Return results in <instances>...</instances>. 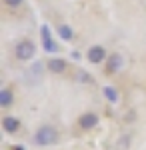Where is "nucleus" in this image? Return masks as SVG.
Returning a JSON list of instances; mask_svg holds the SVG:
<instances>
[{"label":"nucleus","instance_id":"2","mask_svg":"<svg viewBox=\"0 0 146 150\" xmlns=\"http://www.w3.org/2000/svg\"><path fill=\"white\" fill-rule=\"evenodd\" d=\"M14 54H16L18 60H22V62L32 60L34 54H36V46H34L30 40H20V42L16 44V48H14Z\"/></svg>","mask_w":146,"mask_h":150},{"label":"nucleus","instance_id":"4","mask_svg":"<svg viewBox=\"0 0 146 150\" xmlns=\"http://www.w3.org/2000/svg\"><path fill=\"white\" fill-rule=\"evenodd\" d=\"M40 36H42V46H44L46 52H58V44L54 42L52 32H50V28H48L46 24L40 28Z\"/></svg>","mask_w":146,"mask_h":150},{"label":"nucleus","instance_id":"9","mask_svg":"<svg viewBox=\"0 0 146 150\" xmlns=\"http://www.w3.org/2000/svg\"><path fill=\"white\" fill-rule=\"evenodd\" d=\"M12 102H14V92L10 88H2L0 90V106L8 108V106H12Z\"/></svg>","mask_w":146,"mask_h":150},{"label":"nucleus","instance_id":"6","mask_svg":"<svg viewBox=\"0 0 146 150\" xmlns=\"http://www.w3.org/2000/svg\"><path fill=\"white\" fill-rule=\"evenodd\" d=\"M2 130H4L6 134H16V132L20 130V120H18L16 116H12V114L4 116V118H2Z\"/></svg>","mask_w":146,"mask_h":150},{"label":"nucleus","instance_id":"13","mask_svg":"<svg viewBox=\"0 0 146 150\" xmlns=\"http://www.w3.org/2000/svg\"><path fill=\"white\" fill-rule=\"evenodd\" d=\"M10 150H24V146H12Z\"/></svg>","mask_w":146,"mask_h":150},{"label":"nucleus","instance_id":"7","mask_svg":"<svg viewBox=\"0 0 146 150\" xmlns=\"http://www.w3.org/2000/svg\"><path fill=\"white\" fill-rule=\"evenodd\" d=\"M96 124H98V114H94V112H84L78 118V126L82 130H92V128H96Z\"/></svg>","mask_w":146,"mask_h":150},{"label":"nucleus","instance_id":"5","mask_svg":"<svg viewBox=\"0 0 146 150\" xmlns=\"http://www.w3.org/2000/svg\"><path fill=\"white\" fill-rule=\"evenodd\" d=\"M86 58H88L90 64H100V62H104L108 58V54H106V50L102 46H90L88 52H86Z\"/></svg>","mask_w":146,"mask_h":150},{"label":"nucleus","instance_id":"1","mask_svg":"<svg viewBox=\"0 0 146 150\" xmlns=\"http://www.w3.org/2000/svg\"><path fill=\"white\" fill-rule=\"evenodd\" d=\"M58 140V130L54 126H40L36 130V134H34V142L38 144V146H52V144H56Z\"/></svg>","mask_w":146,"mask_h":150},{"label":"nucleus","instance_id":"8","mask_svg":"<svg viewBox=\"0 0 146 150\" xmlns=\"http://www.w3.org/2000/svg\"><path fill=\"white\" fill-rule=\"evenodd\" d=\"M46 68H48V72H52V74H62V72H66L68 62L64 58H50L48 64H46Z\"/></svg>","mask_w":146,"mask_h":150},{"label":"nucleus","instance_id":"11","mask_svg":"<svg viewBox=\"0 0 146 150\" xmlns=\"http://www.w3.org/2000/svg\"><path fill=\"white\" fill-rule=\"evenodd\" d=\"M104 98L108 100V102H118V98H120V94H118V90L114 88V86H104Z\"/></svg>","mask_w":146,"mask_h":150},{"label":"nucleus","instance_id":"3","mask_svg":"<svg viewBox=\"0 0 146 150\" xmlns=\"http://www.w3.org/2000/svg\"><path fill=\"white\" fill-rule=\"evenodd\" d=\"M122 66H124L122 54H118V52L108 54V58H106V74H116V72H120Z\"/></svg>","mask_w":146,"mask_h":150},{"label":"nucleus","instance_id":"10","mask_svg":"<svg viewBox=\"0 0 146 150\" xmlns=\"http://www.w3.org/2000/svg\"><path fill=\"white\" fill-rule=\"evenodd\" d=\"M56 32H58V36H60L64 42H70V40L74 38V32H72V28H70L68 24H58Z\"/></svg>","mask_w":146,"mask_h":150},{"label":"nucleus","instance_id":"12","mask_svg":"<svg viewBox=\"0 0 146 150\" xmlns=\"http://www.w3.org/2000/svg\"><path fill=\"white\" fill-rule=\"evenodd\" d=\"M22 2H24V0H4V4H6V6H10V8H18Z\"/></svg>","mask_w":146,"mask_h":150}]
</instances>
